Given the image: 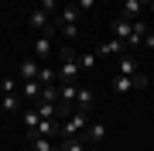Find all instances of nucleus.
I'll use <instances>...</instances> for the list:
<instances>
[{"instance_id":"f257e3e1","label":"nucleus","mask_w":154,"mask_h":151,"mask_svg":"<svg viewBox=\"0 0 154 151\" xmlns=\"http://www.w3.org/2000/svg\"><path fill=\"white\" fill-rule=\"evenodd\" d=\"M75 76H82L79 58L72 55V48H62V62H58V83H75Z\"/></svg>"},{"instance_id":"f03ea898","label":"nucleus","mask_w":154,"mask_h":151,"mask_svg":"<svg viewBox=\"0 0 154 151\" xmlns=\"http://www.w3.org/2000/svg\"><path fill=\"white\" fill-rule=\"evenodd\" d=\"M89 127V120H86V110H75V113H69L65 120H62V137H79V131Z\"/></svg>"},{"instance_id":"7ed1b4c3","label":"nucleus","mask_w":154,"mask_h":151,"mask_svg":"<svg viewBox=\"0 0 154 151\" xmlns=\"http://www.w3.org/2000/svg\"><path fill=\"white\" fill-rule=\"evenodd\" d=\"M120 4H123V17L127 21H140L144 11L151 7V0H120Z\"/></svg>"},{"instance_id":"20e7f679","label":"nucleus","mask_w":154,"mask_h":151,"mask_svg":"<svg viewBox=\"0 0 154 151\" xmlns=\"http://www.w3.org/2000/svg\"><path fill=\"white\" fill-rule=\"evenodd\" d=\"M51 52H55V45H51V38H48V34H38V38H34V58H38L41 65H45Z\"/></svg>"},{"instance_id":"39448f33","label":"nucleus","mask_w":154,"mask_h":151,"mask_svg":"<svg viewBox=\"0 0 154 151\" xmlns=\"http://www.w3.org/2000/svg\"><path fill=\"white\" fill-rule=\"evenodd\" d=\"M79 17H82V11H79V4H62L58 7V28H62V24H75L79 21Z\"/></svg>"},{"instance_id":"423d86ee","label":"nucleus","mask_w":154,"mask_h":151,"mask_svg":"<svg viewBox=\"0 0 154 151\" xmlns=\"http://www.w3.org/2000/svg\"><path fill=\"white\" fill-rule=\"evenodd\" d=\"M123 52H127V41H120V38H110L99 45V55H123Z\"/></svg>"},{"instance_id":"0eeeda50","label":"nucleus","mask_w":154,"mask_h":151,"mask_svg":"<svg viewBox=\"0 0 154 151\" xmlns=\"http://www.w3.org/2000/svg\"><path fill=\"white\" fill-rule=\"evenodd\" d=\"M116 58H120V62H116V65H120V76H137V72H140L134 55H127V52H123V55H116Z\"/></svg>"},{"instance_id":"6e6552de","label":"nucleus","mask_w":154,"mask_h":151,"mask_svg":"<svg viewBox=\"0 0 154 151\" xmlns=\"http://www.w3.org/2000/svg\"><path fill=\"white\" fill-rule=\"evenodd\" d=\"M130 34H134V21L120 17V21L113 24V38H120V41H130Z\"/></svg>"},{"instance_id":"1a4fd4ad","label":"nucleus","mask_w":154,"mask_h":151,"mask_svg":"<svg viewBox=\"0 0 154 151\" xmlns=\"http://www.w3.org/2000/svg\"><path fill=\"white\" fill-rule=\"evenodd\" d=\"M144 38H147V21H134V34H130V41H127V45L137 48V45H144Z\"/></svg>"},{"instance_id":"9d476101","label":"nucleus","mask_w":154,"mask_h":151,"mask_svg":"<svg viewBox=\"0 0 154 151\" xmlns=\"http://www.w3.org/2000/svg\"><path fill=\"white\" fill-rule=\"evenodd\" d=\"M38 72H41V62H38V58L21 62V79H24V83H28V79H38Z\"/></svg>"},{"instance_id":"9b49d317","label":"nucleus","mask_w":154,"mask_h":151,"mask_svg":"<svg viewBox=\"0 0 154 151\" xmlns=\"http://www.w3.org/2000/svg\"><path fill=\"white\" fill-rule=\"evenodd\" d=\"M24 100H31V103L41 100V83L38 79H28V83H24Z\"/></svg>"},{"instance_id":"f8f14e48","label":"nucleus","mask_w":154,"mask_h":151,"mask_svg":"<svg viewBox=\"0 0 154 151\" xmlns=\"http://www.w3.org/2000/svg\"><path fill=\"white\" fill-rule=\"evenodd\" d=\"M103 137H106L103 124H89V127H86V144H96V141H103Z\"/></svg>"},{"instance_id":"ddd939ff","label":"nucleus","mask_w":154,"mask_h":151,"mask_svg":"<svg viewBox=\"0 0 154 151\" xmlns=\"http://www.w3.org/2000/svg\"><path fill=\"white\" fill-rule=\"evenodd\" d=\"M38 83L41 86H51V83H58V69H51L48 62L41 65V72H38Z\"/></svg>"},{"instance_id":"4468645a","label":"nucleus","mask_w":154,"mask_h":151,"mask_svg":"<svg viewBox=\"0 0 154 151\" xmlns=\"http://www.w3.org/2000/svg\"><path fill=\"white\" fill-rule=\"evenodd\" d=\"M38 124H41V113H38V106H34V110H28V113H24V127H28V137H34Z\"/></svg>"},{"instance_id":"2eb2a0df","label":"nucleus","mask_w":154,"mask_h":151,"mask_svg":"<svg viewBox=\"0 0 154 151\" xmlns=\"http://www.w3.org/2000/svg\"><path fill=\"white\" fill-rule=\"evenodd\" d=\"M17 106H21V103H17L14 90H7L4 96H0V110H4V113H17Z\"/></svg>"},{"instance_id":"dca6fc26","label":"nucleus","mask_w":154,"mask_h":151,"mask_svg":"<svg viewBox=\"0 0 154 151\" xmlns=\"http://www.w3.org/2000/svg\"><path fill=\"white\" fill-rule=\"evenodd\" d=\"M58 148H62V151H86L89 144H86V137H65Z\"/></svg>"},{"instance_id":"f3484780","label":"nucleus","mask_w":154,"mask_h":151,"mask_svg":"<svg viewBox=\"0 0 154 151\" xmlns=\"http://www.w3.org/2000/svg\"><path fill=\"white\" fill-rule=\"evenodd\" d=\"M38 103H58V83L41 86V100H38Z\"/></svg>"},{"instance_id":"a211bd4d","label":"nucleus","mask_w":154,"mask_h":151,"mask_svg":"<svg viewBox=\"0 0 154 151\" xmlns=\"http://www.w3.org/2000/svg\"><path fill=\"white\" fill-rule=\"evenodd\" d=\"M113 90H116V93H127V90H137V86H134V76H116V79H113Z\"/></svg>"},{"instance_id":"6ab92c4d","label":"nucleus","mask_w":154,"mask_h":151,"mask_svg":"<svg viewBox=\"0 0 154 151\" xmlns=\"http://www.w3.org/2000/svg\"><path fill=\"white\" fill-rule=\"evenodd\" d=\"M75 106H79V110H89V106H93V93L79 86V93H75Z\"/></svg>"},{"instance_id":"aec40b11","label":"nucleus","mask_w":154,"mask_h":151,"mask_svg":"<svg viewBox=\"0 0 154 151\" xmlns=\"http://www.w3.org/2000/svg\"><path fill=\"white\" fill-rule=\"evenodd\" d=\"M31 148H34V151H55L58 144H51V137H34Z\"/></svg>"},{"instance_id":"412c9836","label":"nucleus","mask_w":154,"mask_h":151,"mask_svg":"<svg viewBox=\"0 0 154 151\" xmlns=\"http://www.w3.org/2000/svg\"><path fill=\"white\" fill-rule=\"evenodd\" d=\"M93 65H96V52H86V55H79V69H82V72H89Z\"/></svg>"},{"instance_id":"4be33fe9","label":"nucleus","mask_w":154,"mask_h":151,"mask_svg":"<svg viewBox=\"0 0 154 151\" xmlns=\"http://www.w3.org/2000/svg\"><path fill=\"white\" fill-rule=\"evenodd\" d=\"M62 34H65L69 41H75L79 38V24H62Z\"/></svg>"},{"instance_id":"5701e85b","label":"nucleus","mask_w":154,"mask_h":151,"mask_svg":"<svg viewBox=\"0 0 154 151\" xmlns=\"http://www.w3.org/2000/svg\"><path fill=\"white\" fill-rule=\"evenodd\" d=\"M134 86H137V90H144V86H147V76H140V72H137V76H134Z\"/></svg>"},{"instance_id":"b1692460","label":"nucleus","mask_w":154,"mask_h":151,"mask_svg":"<svg viewBox=\"0 0 154 151\" xmlns=\"http://www.w3.org/2000/svg\"><path fill=\"white\" fill-rule=\"evenodd\" d=\"M93 4H96V0H79V11H89Z\"/></svg>"},{"instance_id":"393cba45","label":"nucleus","mask_w":154,"mask_h":151,"mask_svg":"<svg viewBox=\"0 0 154 151\" xmlns=\"http://www.w3.org/2000/svg\"><path fill=\"white\" fill-rule=\"evenodd\" d=\"M144 45H147V48H154V34H147V38H144Z\"/></svg>"},{"instance_id":"a878e982","label":"nucleus","mask_w":154,"mask_h":151,"mask_svg":"<svg viewBox=\"0 0 154 151\" xmlns=\"http://www.w3.org/2000/svg\"><path fill=\"white\" fill-rule=\"evenodd\" d=\"M147 11H154V0H151V7H147Z\"/></svg>"},{"instance_id":"bb28decb","label":"nucleus","mask_w":154,"mask_h":151,"mask_svg":"<svg viewBox=\"0 0 154 151\" xmlns=\"http://www.w3.org/2000/svg\"><path fill=\"white\" fill-rule=\"evenodd\" d=\"M86 151H93V148H86Z\"/></svg>"},{"instance_id":"cd10ccee","label":"nucleus","mask_w":154,"mask_h":151,"mask_svg":"<svg viewBox=\"0 0 154 151\" xmlns=\"http://www.w3.org/2000/svg\"><path fill=\"white\" fill-rule=\"evenodd\" d=\"M28 151H34V148H28Z\"/></svg>"}]
</instances>
